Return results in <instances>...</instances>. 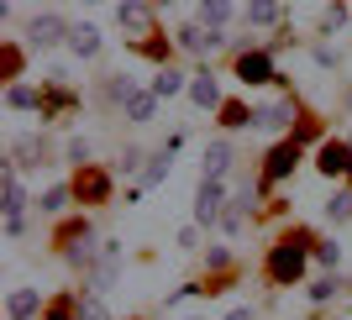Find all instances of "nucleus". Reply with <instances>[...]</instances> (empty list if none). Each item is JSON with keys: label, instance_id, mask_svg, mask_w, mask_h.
Returning a JSON list of instances; mask_svg holds the SVG:
<instances>
[{"label": "nucleus", "instance_id": "nucleus-1", "mask_svg": "<svg viewBox=\"0 0 352 320\" xmlns=\"http://www.w3.org/2000/svg\"><path fill=\"white\" fill-rule=\"evenodd\" d=\"M300 273H305V247L300 242H279V247L268 252V278L274 284H294Z\"/></svg>", "mask_w": 352, "mask_h": 320}, {"label": "nucleus", "instance_id": "nucleus-2", "mask_svg": "<svg viewBox=\"0 0 352 320\" xmlns=\"http://www.w3.org/2000/svg\"><path fill=\"white\" fill-rule=\"evenodd\" d=\"M74 27H63V16H32V27H27V43L43 53V47H58L63 37H69Z\"/></svg>", "mask_w": 352, "mask_h": 320}, {"label": "nucleus", "instance_id": "nucleus-3", "mask_svg": "<svg viewBox=\"0 0 352 320\" xmlns=\"http://www.w3.org/2000/svg\"><path fill=\"white\" fill-rule=\"evenodd\" d=\"M221 205H226V190H221V179H206V184H200V194H195V220H200V226L221 220Z\"/></svg>", "mask_w": 352, "mask_h": 320}, {"label": "nucleus", "instance_id": "nucleus-4", "mask_svg": "<svg viewBox=\"0 0 352 320\" xmlns=\"http://www.w3.org/2000/svg\"><path fill=\"white\" fill-rule=\"evenodd\" d=\"M236 79L252 89V84H274L279 73H274V63H268V53H242V58H236Z\"/></svg>", "mask_w": 352, "mask_h": 320}, {"label": "nucleus", "instance_id": "nucleus-5", "mask_svg": "<svg viewBox=\"0 0 352 320\" xmlns=\"http://www.w3.org/2000/svg\"><path fill=\"white\" fill-rule=\"evenodd\" d=\"M326 179H337V174H352V147L347 142H326L321 147V163H316Z\"/></svg>", "mask_w": 352, "mask_h": 320}, {"label": "nucleus", "instance_id": "nucleus-6", "mask_svg": "<svg viewBox=\"0 0 352 320\" xmlns=\"http://www.w3.org/2000/svg\"><path fill=\"white\" fill-rule=\"evenodd\" d=\"M294 163H300V142H279L274 152H268L263 179H289V174H294Z\"/></svg>", "mask_w": 352, "mask_h": 320}, {"label": "nucleus", "instance_id": "nucleus-7", "mask_svg": "<svg viewBox=\"0 0 352 320\" xmlns=\"http://www.w3.org/2000/svg\"><path fill=\"white\" fill-rule=\"evenodd\" d=\"M116 268H121V247H116V242H105V247H100V268H95V278H89V289L105 294V289H111V278H116Z\"/></svg>", "mask_w": 352, "mask_h": 320}, {"label": "nucleus", "instance_id": "nucleus-8", "mask_svg": "<svg viewBox=\"0 0 352 320\" xmlns=\"http://www.w3.org/2000/svg\"><path fill=\"white\" fill-rule=\"evenodd\" d=\"M294 121V105L279 100V105H263V111H252V126H263V131H284Z\"/></svg>", "mask_w": 352, "mask_h": 320}, {"label": "nucleus", "instance_id": "nucleus-9", "mask_svg": "<svg viewBox=\"0 0 352 320\" xmlns=\"http://www.w3.org/2000/svg\"><path fill=\"white\" fill-rule=\"evenodd\" d=\"M116 21H121V27H132V32H153V16H147L142 0H121V5H116Z\"/></svg>", "mask_w": 352, "mask_h": 320}, {"label": "nucleus", "instance_id": "nucleus-10", "mask_svg": "<svg viewBox=\"0 0 352 320\" xmlns=\"http://www.w3.org/2000/svg\"><path fill=\"white\" fill-rule=\"evenodd\" d=\"M190 100L200 105V111H210V105H221V84L210 73H200V79H190Z\"/></svg>", "mask_w": 352, "mask_h": 320}, {"label": "nucleus", "instance_id": "nucleus-11", "mask_svg": "<svg viewBox=\"0 0 352 320\" xmlns=\"http://www.w3.org/2000/svg\"><path fill=\"white\" fill-rule=\"evenodd\" d=\"M11 152H16V168H37L43 163V137H16Z\"/></svg>", "mask_w": 352, "mask_h": 320}, {"label": "nucleus", "instance_id": "nucleus-12", "mask_svg": "<svg viewBox=\"0 0 352 320\" xmlns=\"http://www.w3.org/2000/svg\"><path fill=\"white\" fill-rule=\"evenodd\" d=\"M216 43H221V32H206V27L179 32V47H184V53H206V47H216Z\"/></svg>", "mask_w": 352, "mask_h": 320}, {"label": "nucleus", "instance_id": "nucleus-13", "mask_svg": "<svg viewBox=\"0 0 352 320\" xmlns=\"http://www.w3.org/2000/svg\"><path fill=\"white\" fill-rule=\"evenodd\" d=\"M6 315L11 320H32L37 315V289H16L11 299H6Z\"/></svg>", "mask_w": 352, "mask_h": 320}, {"label": "nucleus", "instance_id": "nucleus-14", "mask_svg": "<svg viewBox=\"0 0 352 320\" xmlns=\"http://www.w3.org/2000/svg\"><path fill=\"white\" fill-rule=\"evenodd\" d=\"M69 47L79 53V58H95V53H100V32H95V27H74L69 32Z\"/></svg>", "mask_w": 352, "mask_h": 320}, {"label": "nucleus", "instance_id": "nucleus-15", "mask_svg": "<svg viewBox=\"0 0 352 320\" xmlns=\"http://www.w3.org/2000/svg\"><path fill=\"white\" fill-rule=\"evenodd\" d=\"M79 194H85V200H105V194H111V179H105L100 168H85V179H79Z\"/></svg>", "mask_w": 352, "mask_h": 320}, {"label": "nucleus", "instance_id": "nucleus-16", "mask_svg": "<svg viewBox=\"0 0 352 320\" xmlns=\"http://www.w3.org/2000/svg\"><path fill=\"white\" fill-rule=\"evenodd\" d=\"M226 168H232V147H226V142L206 147V179H221Z\"/></svg>", "mask_w": 352, "mask_h": 320}, {"label": "nucleus", "instance_id": "nucleus-17", "mask_svg": "<svg viewBox=\"0 0 352 320\" xmlns=\"http://www.w3.org/2000/svg\"><path fill=\"white\" fill-rule=\"evenodd\" d=\"M248 21L252 27H274L279 21V0H248Z\"/></svg>", "mask_w": 352, "mask_h": 320}, {"label": "nucleus", "instance_id": "nucleus-18", "mask_svg": "<svg viewBox=\"0 0 352 320\" xmlns=\"http://www.w3.org/2000/svg\"><path fill=\"white\" fill-rule=\"evenodd\" d=\"M248 205H252V190H242V194L232 200V210H221V226H226V231H236V226L248 220Z\"/></svg>", "mask_w": 352, "mask_h": 320}, {"label": "nucleus", "instance_id": "nucleus-19", "mask_svg": "<svg viewBox=\"0 0 352 320\" xmlns=\"http://www.w3.org/2000/svg\"><path fill=\"white\" fill-rule=\"evenodd\" d=\"M6 100H11V111H37V105H43L32 84H11V95H6Z\"/></svg>", "mask_w": 352, "mask_h": 320}, {"label": "nucleus", "instance_id": "nucleus-20", "mask_svg": "<svg viewBox=\"0 0 352 320\" xmlns=\"http://www.w3.org/2000/svg\"><path fill=\"white\" fill-rule=\"evenodd\" d=\"M226 16H232V5H226V0H200V21H206V27H221Z\"/></svg>", "mask_w": 352, "mask_h": 320}, {"label": "nucleus", "instance_id": "nucleus-21", "mask_svg": "<svg viewBox=\"0 0 352 320\" xmlns=\"http://www.w3.org/2000/svg\"><path fill=\"white\" fill-rule=\"evenodd\" d=\"M21 205H27V194H21V179L6 174V216H21Z\"/></svg>", "mask_w": 352, "mask_h": 320}, {"label": "nucleus", "instance_id": "nucleus-22", "mask_svg": "<svg viewBox=\"0 0 352 320\" xmlns=\"http://www.w3.org/2000/svg\"><path fill=\"white\" fill-rule=\"evenodd\" d=\"M179 89H184V79H179L174 69H163L158 79H153V95H158V100H168V95H179Z\"/></svg>", "mask_w": 352, "mask_h": 320}, {"label": "nucleus", "instance_id": "nucleus-23", "mask_svg": "<svg viewBox=\"0 0 352 320\" xmlns=\"http://www.w3.org/2000/svg\"><path fill=\"white\" fill-rule=\"evenodd\" d=\"M153 105H158V95H132V100H126V116L132 121H153Z\"/></svg>", "mask_w": 352, "mask_h": 320}, {"label": "nucleus", "instance_id": "nucleus-24", "mask_svg": "<svg viewBox=\"0 0 352 320\" xmlns=\"http://www.w3.org/2000/svg\"><path fill=\"white\" fill-rule=\"evenodd\" d=\"M248 121H252V111H248V105H221V126H248Z\"/></svg>", "mask_w": 352, "mask_h": 320}, {"label": "nucleus", "instance_id": "nucleus-25", "mask_svg": "<svg viewBox=\"0 0 352 320\" xmlns=\"http://www.w3.org/2000/svg\"><path fill=\"white\" fill-rule=\"evenodd\" d=\"M163 174H168V147H163L158 158H153V163H147V168H142V184H147V190H153V184H158Z\"/></svg>", "mask_w": 352, "mask_h": 320}, {"label": "nucleus", "instance_id": "nucleus-26", "mask_svg": "<svg viewBox=\"0 0 352 320\" xmlns=\"http://www.w3.org/2000/svg\"><path fill=\"white\" fill-rule=\"evenodd\" d=\"M326 216H331V220H347V216H352V194H347V190L331 194V200H326Z\"/></svg>", "mask_w": 352, "mask_h": 320}, {"label": "nucleus", "instance_id": "nucleus-27", "mask_svg": "<svg viewBox=\"0 0 352 320\" xmlns=\"http://www.w3.org/2000/svg\"><path fill=\"white\" fill-rule=\"evenodd\" d=\"M63 205H69V190H63V184H53V190L43 194V210H47V216H58Z\"/></svg>", "mask_w": 352, "mask_h": 320}, {"label": "nucleus", "instance_id": "nucleus-28", "mask_svg": "<svg viewBox=\"0 0 352 320\" xmlns=\"http://www.w3.org/2000/svg\"><path fill=\"white\" fill-rule=\"evenodd\" d=\"M79 320H111V310L100 305V294H95V299H79Z\"/></svg>", "mask_w": 352, "mask_h": 320}, {"label": "nucleus", "instance_id": "nucleus-29", "mask_svg": "<svg viewBox=\"0 0 352 320\" xmlns=\"http://www.w3.org/2000/svg\"><path fill=\"white\" fill-rule=\"evenodd\" d=\"M316 258H321L326 268H337V262H342V247H337V242H321V247H316Z\"/></svg>", "mask_w": 352, "mask_h": 320}, {"label": "nucleus", "instance_id": "nucleus-30", "mask_svg": "<svg viewBox=\"0 0 352 320\" xmlns=\"http://www.w3.org/2000/svg\"><path fill=\"white\" fill-rule=\"evenodd\" d=\"M69 163H79V168H89V142H79V137H74V142H69Z\"/></svg>", "mask_w": 352, "mask_h": 320}, {"label": "nucleus", "instance_id": "nucleus-31", "mask_svg": "<svg viewBox=\"0 0 352 320\" xmlns=\"http://www.w3.org/2000/svg\"><path fill=\"white\" fill-rule=\"evenodd\" d=\"M337 289H342L337 278H321V284H310V299H331V294H337Z\"/></svg>", "mask_w": 352, "mask_h": 320}, {"label": "nucleus", "instance_id": "nucleus-32", "mask_svg": "<svg viewBox=\"0 0 352 320\" xmlns=\"http://www.w3.org/2000/svg\"><path fill=\"white\" fill-rule=\"evenodd\" d=\"M342 21H347V11H342V5H326V16H321V27H326V32H337Z\"/></svg>", "mask_w": 352, "mask_h": 320}, {"label": "nucleus", "instance_id": "nucleus-33", "mask_svg": "<svg viewBox=\"0 0 352 320\" xmlns=\"http://www.w3.org/2000/svg\"><path fill=\"white\" fill-rule=\"evenodd\" d=\"M16 69H21V53H16V47H6V79H16Z\"/></svg>", "mask_w": 352, "mask_h": 320}, {"label": "nucleus", "instance_id": "nucleus-34", "mask_svg": "<svg viewBox=\"0 0 352 320\" xmlns=\"http://www.w3.org/2000/svg\"><path fill=\"white\" fill-rule=\"evenodd\" d=\"M43 320H69V310H63V305H53V310H47Z\"/></svg>", "mask_w": 352, "mask_h": 320}, {"label": "nucleus", "instance_id": "nucleus-35", "mask_svg": "<svg viewBox=\"0 0 352 320\" xmlns=\"http://www.w3.org/2000/svg\"><path fill=\"white\" fill-rule=\"evenodd\" d=\"M226 320H252V310L242 305V310H232V315H226Z\"/></svg>", "mask_w": 352, "mask_h": 320}, {"label": "nucleus", "instance_id": "nucleus-36", "mask_svg": "<svg viewBox=\"0 0 352 320\" xmlns=\"http://www.w3.org/2000/svg\"><path fill=\"white\" fill-rule=\"evenodd\" d=\"M158 5H168V0H158Z\"/></svg>", "mask_w": 352, "mask_h": 320}, {"label": "nucleus", "instance_id": "nucleus-37", "mask_svg": "<svg viewBox=\"0 0 352 320\" xmlns=\"http://www.w3.org/2000/svg\"><path fill=\"white\" fill-rule=\"evenodd\" d=\"M347 289H352V284H347Z\"/></svg>", "mask_w": 352, "mask_h": 320}]
</instances>
